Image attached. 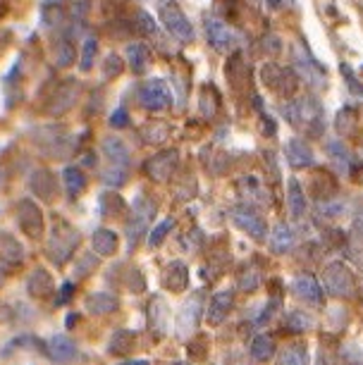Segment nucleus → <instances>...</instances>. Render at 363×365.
Wrapping results in <instances>:
<instances>
[{
	"instance_id": "obj_21",
	"label": "nucleus",
	"mask_w": 363,
	"mask_h": 365,
	"mask_svg": "<svg viewBox=\"0 0 363 365\" xmlns=\"http://www.w3.org/2000/svg\"><path fill=\"white\" fill-rule=\"evenodd\" d=\"M232 308H235V292H232V289L218 292L208 303V322L210 325H220V322L230 315Z\"/></svg>"
},
{
	"instance_id": "obj_46",
	"label": "nucleus",
	"mask_w": 363,
	"mask_h": 365,
	"mask_svg": "<svg viewBox=\"0 0 363 365\" xmlns=\"http://www.w3.org/2000/svg\"><path fill=\"white\" fill-rule=\"evenodd\" d=\"M136 29H139L141 34H153L155 31V22L150 19V15L146 10L136 12Z\"/></svg>"
},
{
	"instance_id": "obj_56",
	"label": "nucleus",
	"mask_w": 363,
	"mask_h": 365,
	"mask_svg": "<svg viewBox=\"0 0 363 365\" xmlns=\"http://www.w3.org/2000/svg\"><path fill=\"white\" fill-rule=\"evenodd\" d=\"M175 365H189V363H182V361H180V363H175Z\"/></svg>"
},
{
	"instance_id": "obj_51",
	"label": "nucleus",
	"mask_w": 363,
	"mask_h": 365,
	"mask_svg": "<svg viewBox=\"0 0 363 365\" xmlns=\"http://www.w3.org/2000/svg\"><path fill=\"white\" fill-rule=\"evenodd\" d=\"M93 265H96V258H93V256H88V258L84 256V258H81L79 263H77V274H79V277H84V274H86V272H84V267H93Z\"/></svg>"
},
{
	"instance_id": "obj_4",
	"label": "nucleus",
	"mask_w": 363,
	"mask_h": 365,
	"mask_svg": "<svg viewBox=\"0 0 363 365\" xmlns=\"http://www.w3.org/2000/svg\"><path fill=\"white\" fill-rule=\"evenodd\" d=\"M155 215V203L148 196H136V201L132 205V217L127 222V246L134 249L136 244L143 239L150 220Z\"/></svg>"
},
{
	"instance_id": "obj_36",
	"label": "nucleus",
	"mask_w": 363,
	"mask_h": 365,
	"mask_svg": "<svg viewBox=\"0 0 363 365\" xmlns=\"http://www.w3.org/2000/svg\"><path fill=\"white\" fill-rule=\"evenodd\" d=\"M96 53H98V36H96L93 31H88L84 36V46H81V60H79V67L84 72L93 67Z\"/></svg>"
},
{
	"instance_id": "obj_7",
	"label": "nucleus",
	"mask_w": 363,
	"mask_h": 365,
	"mask_svg": "<svg viewBox=\"0 0 363 365\" xmlns=\"http://www.w3.org/2000/svg\"><path fill=\"white\" fill-rule=\"evenodd\" d=\"M261 79L272 93L282 96V98H292L297 93V74H292L290 70H285V67H280L275 63H268L263 67Z\"/></svg>"
},
{
	"instance_id": "obj_26",
	"label": "nucleus",
	"mask_w": 363,
	"mask_h": 365,
	"mask_svg": "<svg viewBox=\"0 0 363 365\" xmlns=\"http://www.w3.org/2000/svg\"><path fill=\"white\" fill-rule=\"evenodd\" d=\"M84 306H86V311L91 313V315H106V313L118 311L120 301H118V296H113V294H108V292H96V294L86 296Z\"/></svg>"
},
{
	"instance_id": "obj_22",
	"label": "nucleus",
	"mask_w": 363,
	"mask_h": 365,
	"mask_svg": "<svg viewBox=\"0 0 363 365\" xmlns=\"http://www.w3.org/2000/svg\"><path fill=\"white\" fill-rule=\"evenodd\" d=\"M285 155H287V163H290V168H294V170H304V168H311V165H313V150H311V146H308L304 139L287 141Z\"/></svg>"
},
{
	"instance_id": "obj_55",
	"label": "nucleus",
	"mask_w": 363,
	"mask_h": 365,
	"mask_svg": "<svg viewBox=\"0 0 363 365\" xmlns=\"http://www.w3.org/2000/svg\"><path fill=\"white\" fill-rule=\"evenodd\" d=\"M318 365H327V361H325V356H320V358H318Z\"/></svg>"
},
{
	"instance_id": "obj_43",
	"label": "nucleus",
	"mask_w": 363,
	"mask_h": 365,
	"mask_svg": "<svg viewBox=\"0 0 363 365\" xmlns=\"http://www.w3.org/2000/svg\"><path fill=\"white\" fill-rule=\"evenodd\" d=\"M165 134H168V127H163L160 122L158 125H146L141 129V136H146V143H160L163 139H165Z\"/></svg>"
},
{
	"instance_id": "obj_37",
	"label": "nucleus",
	"mask_w": 363,
	"mask_h": 365,
	"mask_svg": "<svg viewBox=\"0 0 363 365\" xmlns=\"http://www.w3.org/2000/svg\"><path fill=\"white\" fill-rule=\"evenodd\" d=\"M316 208H318L320 217L334 220V217H339L347 212V201H342V198H327V201H318Z\"/></svg>"
},
{
	"instance_id": "obj_33",
	"label": "nucleus",
	"mask_w": 363,
	"mask_h": 365,
	"mask_svg": "<svg viewBox=\"0 0 363 365\" xmlns=\"http://www.w3.org/2000/svg\"><path fill=\"white\" fill-rule=\"evenodd\" d=\"M277 365H311L306 346L304 344H292V346L282 349L277 356Z\"/></svg>"
},
{
	"instance_id": "obj_32",
	"label": "nucleus",
	"mask_w": 363,
	"mask_h": 365,
	"mask_svg": "<svg viewBox=\"0 0 363 365\" xmlns=\"http://www.w3.org/2000/svg\"><path fill=\"white\" fill-rule=\"evenodd\" d=\"M63 182H65L67 194H70L72 198H79L81 194H84V189H86V175L79 168H65L63 170Z\"/></svg>"
},
{
	"instance_id": "obj_45",
	"label": "nucleus",
	"mask_w": 363,
	"mask_h": 365,
	"mask_svg": "<svg viewBox=\"0 0 363 365\" xmlns=\"http://www.w3.org/2000/svg\"><path fill=\"white\" fill-rule=\"evenodd\" d=\"M56 60H58L60 67L72 65V60H74V48H72V43L63 41V43L58 46V51H56Z\"/></svg>"
},
{
	"instance_id": "obj_20",
	"label": "nucleus",
	"mask_w": 363,
	"mask_h": 365,
	"mask_svg": "<svg viewBox=\"0 0 363 365\" xmlns=\"http://www.w3.org/2000/svg\"><path fill=\"white\" fill-rule=\"evenodd\" d=\"M292 294L306 303H316V306L323 303V289H320L316 277H311V274H299L292 282Z\"/></svg>"
},
{
	"instance_id": "obj_11",
	"label": "nucleus",
	"mask_w": 363,
	"mask_h": 365,
	"mask_svg": "<svg viewBox=\"0 0 363 365\" xmlns=\"http://www.w3.org/2000/svg\"><path fill=\"white\" fill-rule=\"evenodd\" d=\"M205 36H208L210 46L220 53H227L232 48L239 46V34L235 29H230L223 19H215V17L205 19Z\"/></svg>"
},
{
	"instance_id": "obj_23",
	"label": "nucleus",
	"mask_w": 363,
	"mask_h": 365,
	"mask_svg": "<svg viewBox=\"0 0 363 365\" xmlns=\"http://www.w3.org/2000/svg\"><path fill=\"white\" fill-rule=\"evenodd\" d=\"M148 325L155 332V336H165L170 327V311L168 303L160 296H153L148 303Z\"/></svg>"
},
{
	"instance_id": "obj_8",
	"label": "nucleus",
	"mask_w": 363,
	"mask_h": 365,
	"mask_svg": "<svg viewBox=\"0 0 363 365\" xmlns=\"http://www.w3.org/2000/svg\"><path fill=\"white\" fill-rule=\"evenodd\" d=\"M323 282H325L327 292L332 296H337V299H349V296L354 294V274L344 263H339V260H334V263L325 267Z\"/></svg>"
},
{
	"instance_id": "obj_18",
	"label": "nucleus",
	"mask_w": 363,
	"mask_h": 365,
	"mask_svg": "<svg viewBox=\"0 0 363 365\" xmlns=\"http://www.w3.org/2000/svg\"><path fill=\"white\" fill-rule=\"evenodd\" d=\"M163 287L168 289V292L173 294H180L184 289L189 287V267L182 263V260H173V263L165 265V270H163Z\"/></svg>"
},
{
	"instance_id": "obj_39",
	"label": "nucleus",
	"mask_w": 363,
	"mask_h": 365,
	"mask_svg": "<svg viewBox=\"0 0 363 365\" xmlns=\"http://www.w3.org/2000/svg\"><path fill=\"white\" fill-rule=\"evenodd\" d=\"M287 327L292 332H308V329H313V318L304 311H292L287 315Z\"/></svg>"
},
{
	"instance_id": "obj_14",
	"label": "nucleus",
	"mask_w": 363,
	"mask_h": 365,
	"mask_svg": "<svg viewBox=\"0 0 363 365\" xmlns=\"http://www.w3.org/2000/svg\"><path fill=\"white\" fill-rule=\"evenodd\" d=\"M29 189L31 194L41 198V201H56L58 198V179L51 170H36L29 177Z\"/></svg>"
},
{
	"instance_id": "obj_40",
	"label": "nucleus",
	"mask_w": 363,
	"mask_h": 365,
	"mask_svg": "<svg viewBox=\"0 0 363 365\" xmlns=\"http://www.w3.org/2000/svg\"><path fill=\"white\" fill-rule=\"evenodd\" d=\"M173 227H175L173 217H165L160 225H155V230L150 232V237H148V246H150V249H158V246L163 244V239H165L168 234L173 232Z\"/></svg>"
},
{
	"instance_id": "obj_54",
	"label": "nucleus",
	"mask_w": 363,
	"mask_h": 365,
	"mask_svg": "<svg viewBox=\"0 0 363 365\" xmlns=\"http://www.w3.org/2000/svg\"><path fill=\"white\" fill-rule=\"evenodd\" d=\"M120 365H148V361H127V363H120Z\"/></svg>"
},
{
	"instance_id": "obj_2",
	"label": "nucleus",
	"mask_w": 363,
	"mask_h": 365,
	"mask_svg": "<svg viewBox=\"0 0 363 365\" xmlns=\"http://www.w3.org/2000/svg\"><path fill=\"white\" fill-rule=\"evenodd\" d=\"M79 232L67 222V220L53 215V227H51V237L46 244V256L53 260L56 265H65L74 249L79 246Z\"/></svg>"
},
{
	"instance_id": "obj_6",
	"label": "nucleus",
	"mask_w": 363,
	"mask_h": 365,
	"mask_svg": "<svg viewBox=\"0 0 363 365\" xmlns=\"http://www.w3.org/2000/svg\"><path fill=\"white\" fill-rule=\"evenodd\" d=\"M17 225H19V230L34 241H39L44 237V232H46L44 212H41V208L31 198H22V201L17 203Z\"/></svg>"
},
{
	"instance_id": "obj_41",
	"label": "nucleus",
	"mask_w": 363,
	"mask_h": 365,
	"mask_svg": "<svg viewBox=\"0 0 363 365\" xmlns=\"http://www.w3.org/2000/svg\"><path fill=\"white\" fill-rule=\"evenodd\" d=\"M129 177V168H108L103 170V184H108V187H122V184L127 182Z\"/></svg>"
},
{
	"instance_id": "obj_49",
	"label": "nucleus",
	"mask_w": 363,
	"mask_h": 365,
	"mask_svg": "<svg viewBox=\"0 0 363 365\" xmlns=\"http://www.w3.org/2000/svg\"><path fill=\"white\" fill-rule=\"evenodd\" d=\"M275 306H280V301H277V299H270V301H268V306L263 308V315L256 320V325H258V327H261V325H265V322H268V318L272 315V311H275Z\"/></svg>"
},
{
	"instance_id": "obj_34",
	"label": "nucleus",
	"mask_w": 363,
	"mask_h": 365,
	"mask_svg": "<svg viewBox=\"0 0 363 365\" xmlns=\"http://www.w3.org/2000/svg\"><path fill=\"white\" fill-rule=\"evenodd\" d=\"M98 203H101V215L103 217H111V220L122 217V212L127 210L125 201H122L118 194H113V191H108V194H101Z\"/></svg>"
},
{
	"instance_id": "obj_9",
	"label": "nucleus",
	"mask_w": 363,
	"mask_h": 365,
	"mask_svg": "<svg viewBox=\"0 0 363 365\" xmlns=\"http://www.w3.org/2000/svg\"><path fill=\"white\" fill-rule=\"evenodd\" d=\"M160 22L177 41H194V36H196L194 26H191V22H189V17L173 3H168V5H163V8H160Z\"/></svg>"
},
{
	"instance_id": "obj_57",
	"label": "nucleus",
	"mask_w": 363,
	"mask_h": 365,
	"mask_svg": "<svg viewBox=\"0 0 363 365\" xmlns=\"http://www.w3.org/2000/svg\"><path fill=\"white\" fill-rule=\"evenodd\" d=\"M361 296H363V287H361Z\"/></svg>"
},
{
	"instance_id": "obj_3",
	"label": "nucleus",
	"mask_w": 363,
	"mask_h": 365,
	"mask_svg": "<svg viewBox=\"0 0 363 365\" xmlns=\"http://www.w3.org/2000/svg\"><path fill=\"white\" fill-rule=\"evenodd\" d=\"M294 70H297L299 79H304L308 86L318 88V91H323L327 86V74L323 65L316 63V58H313L306 43H301V41L294 43Z\"/></svg>"
},
{
	"instance_id": "obj_35",
	"label": "nucleus",
	"mask_w": 363,
	"mask_h": 365,
	"mask_svg": "<svg viewBox=\"0 0 363 365\" xmlns=\"http://www.w3.org/2000/svg\"><path fill=\"white\" fill-rule=\"evenodd\" d=\"M136 346V334L132 329H120V332L113 334L111 339V354L115 356H127L129 351H134Z\"/></svg>"
},
{
	"instance_id": "obj_42",
	"label": "nucleus",
	"mask_w": 363,
	"mask_h": 365,
	"mask_svg": "<svg viewBox=\"0 0 363 365\" xmlns=\"http://www.w3.org/2000/svg\"><path fill=\"white\" fill-rule=\"evenodd\" d=\"M122 70H125V60H122L120 55H108V60L103 63V77L115 79V77H120Z\"/></svg>"
},
{
	"instance_id": "obj_12",
	"label": "nucleus",
	"mask_w": 363,
	"mask_h": 365,
	"mask_svg": "<svg viewBox=\"0 0 363 365\" xmlns=\"http://www.w3.org/2000/svg\"><path fill=\"white\" fill-rule=\"evenodd\" d=\"M201 308H203L201 292L191 294L189 299L182 303V311L177 315V334H180L182 339H187V336L196 329L198 320H201Z\"/></svg>"
},
{
	"instance_id": "obj_28",
	"label": "nucleus",
	"mask_w": 363,
	"mask_h": 365,
	"mask_svg": "<svg viewBox=\"0 0 363 365\" xmlns=\"http://www.w3.org/2000/svg\"><path fill=\"white\" fill-rule=\"evenodd\" d=\"M91 246L98 256H113L120 246V239H118V234L113 230H108V227H98L91 237Z\"/></svg>"
},
{
	"instance_id": "obj_38",
	"label": "nucleus",
	"mask_w": 363,
	"mask_h": 365,
	"mask_svg": "<svg viewBox=\"0 0 363 365\" xmlns=\"http://www.w3.org/2000/svg\"><path fill=\"white\" fill-rule=\"evenodd\" d=\"M261 282V270H258L253 263H246L242 270H239V289L242 292H253Z\"/></svg>"
},
{
	"instance_id": "obj_13",
	"label": "nucleus",
	"mask_w": 363,
	"mask_h": 365,
	"mask_svg": "<svg viewBox=\"0 0 363 365\" xmlns=\"http://www.w3.org/2000/svg\"><path fill=\"white\" fill-rule=\"evenodd\" d=\"M232 222L258 241L265 239V234H268V225H265L263 215H258V210L246 208V205H237V208L232 210Z\"/></svg>"
},
{
	"instance_id": "obj_27",
	"label": "nucleus",
	"mask_w": 363,
	"mask_h": 365,
	"mask_svg": "<svg viewBox=\"0 0 363 365\" xmlns=\"http://www.w3.org/2000/svg\"><path fill=\"white\" fill-rule=\"evenodd\" d=\"M325 150H327V155H330L334 170H337L339 175H349V172H352L354 158H352V153H349V148L344 146V143L337 141V139H332V141H327Z\"/></svg>"
},
{
	"instance_id": "obj_16",
	"label": "nucleus",
	"mask_w": 363,
	"mask_h": 365,
	"mask_svg": "<svg viewBox=\"0 0 363 365\" xmlns=\"http://www.w3.org/2000/svg\"><path fill=\"white\" fill-rule=\"evenodd\" d=\"M103 155L108 160V168H129V163H132V150L118 136L103 139Z\"/></svg>"
},
{
	"instance_id": "obj_47",
	"label": "nucleus",
	"mask_w": 363,
	"mask_h": 365,
	"mask_svg": "<svg viewBox=\"0 0 363 365\" xmlns=\"http://www.w3.org/2000/svg\"><path fill=\"white\" fill-rule=\"evenodd\" d=\"M111 125L115 129H120V127H127L129 125V115H127V110L125 108H118L115 113L111 115Z\"/></svg>"
},
{
	"instance_id": "obj_25",
	"label": "nucleus",
	"mask_w": 363,
	"mask_h": 365,
	"mask_svg": "<svg viewBox=\"0 0 363 365\" xmlns=\"http://www.w3.org/2000/svg\"><path fill=\"white\" fill-rule=\"evenodd\" d=\"M287 212L292 220L306 217V196L297 179H290V184H287Z\"/></svg>"
},
{
	"instance_id": "obj_17",
	"label": "nucleus",
	"mask_w": 363,
	"mask_h": 365,
	"mask_svg": "<svg viewBox=\"0 0 363 365\" xmlns=\"http://www.w3.org/2000/svg\"><path fill=\"white\" fill-rule=\"evenodd\" d=\"M26 294L39 301L53 296L56 294V279H53V274L48 272L46 267H36V270L29 274V279H26Z\"/></svg>"
},
{
	"instance_id": "obj_1",
	"label": "nucleus",
	"mask_w": 363,
	"mask_h": 365,
	"mask_svg": "<svg viewBox=\"0 0 363 365\" xmlns=\"http://www.w3.org/2000/svg\"><path fill=\"white\" fill-rule=\"evenodd\" d=\"M282 113L287 117V122L304 134H320L325 127L323 106H320L316 98H311V96H304V98L287 103L282 108Z\"/></svg>"
},
{
	"instance_id": "obj_48",
	"label": "nucleus",
	"mask_w": 363,
	"mask_h": 365,
	"mask_svg": "<svg viewBox=\"0 0 363 365\" xmlns=\"http://www.w3.org/2000/svg\"><path fill=\"white\" fill-rule=\"evenodd\" d=\"M342 72H344V77H347V86H349V91L356 93V96H363V86L359 84V81L354 79V74L349 72V67H347V65H342Z\"/></svg>"
},
{
	"instance_id": "obj_44",
	"label": "nucleus",
	"mask_w": 363,
	"mask_h": 365,
	"mask_svg": "<svg viewBox=\"0 0 363 365\" xmlns=\"http://www.w3.org/2000/svg\"><path fill=\"white\" fill-rule=\"evenodd\" d=\"M352 241L359 249H363V208L354 212V222H352Z\"/></svg>"
},
{
	"instance_id": "obj_50",
	"label": "nucleus",
	"mask_w": 363,
	"mask_h": 365,
	"mask_svg": "<svg viewBox=\"0 0 363 365\" xmlns=\"http://www.w3.org/2000/svg\"><path fill=\"white\" fill-rule=\"evenodd\" d=\"M74 296V284L72 282H65L63 284V289H60V299H58V303H65V301H70Z\"/></svg>"
},
{
	"instance_id": "obj_29",
	"label": "nucleus",
	"mask_w": 363,
	"mask_h": 365,
	"mask_svg": "<svg viewBox=\"0 0 363 365\" xmlns=\"http://www.w3.org/2000/svg\"><path fill=\"white\" fill-rule=\"evenodd\" d=\"M77 91H79V86L74 84V81H70V84H63V86H60V91L56 93V98H53L51 106H48V113H51V115H63V113H67V110L74 106Z\"/></svg>"
},
{
	"instance_id": "obj_24",
	"label": "nucleus",
	"mask_w": 363,
	"mask_h": 365,
	"mask_svg": "<svg viewBox=\"0 0 363 365\" xmlns=\"http://www.w3.org/2000/svg\"><path fill=\"white\" fill-rule=\"evenodd\" d=\"M268 244H270L272 253H287L294 249V244H297V234H294V230L287 222H277L272 227Z\"/></svg>"
},
{
	"instance_id": "obj_52",
	"label": "nucleus",
	"mask_w": 363,
	"mask_h": 365,
	"mask_svg": "<svg viewBox=\"0 0 363 365\" xmlns=\"http://www.w3.org/2000/svg\"><path fill=\"white\" fill-rule=\"evenodd\" d=\"M10 315H12V308L8 306V303H0V325H3V322H8Z\"/></svg>"
},
{
	"instance_id": "obj_31",
	"label": "nucleus",
	"mask_w": 363,
	"mask_h": 365,
	"mask_svg": "<svg viewBox=\"0 0 363 365\" xmlns=\"http://www.w3.org/2000/svg\"><path fill=\"white\" fill-rule=\"evenodd\" d=\"M249 354L256 363H268L275 356V341L268 334H256L249 344Z\"/></svg>"
},
{
	"instance_id": "obj_15",
	"label": "nucleus",
	"mask_w": 363,
	"mask_h": 365,
	"mask_svg": "<svg viewBox=\"0 0 363 365\" xmlns=\"http://www.w3.org/2000/svg\"><path fill=\"white\" fill-rule=\"evenodd\" d=\"M46 356L53 363H72L77 358V344H74L67 334H56L46 341Z\"/></svg>"
},
{
	"instance_id": "obj_10",
	"label": "nucleus",
	"mask_w": 363,
	"mask_h": 365,
	"mask_svg": "<svg viewBox=\"0 0 363 365\" xmlns=\"http://www.w3.org/2000/svg\"><path fill=\"white\" fill-rule=\"evenodd\" d=\"M177 163H180V153L177 150H160V153L150 155L143 163V172L153 182H168L173 177V172L177 170Z\"/></svg>"
},
{
	"instance_id": "obj_53",
	"label": "nucleus",
	"mask_w": 363,
	"mask_h": 365,
	"mask_svg": "<svg viewBox=\"0 0 363 365\" xmlns=\"http://www.w3.org/2000/svg\"><path fill=\"white\" fill-rule=\"evenodd\" d=\"M282 3H285V0H268V8L277 10V8H282Z\"/></svg>"
},
{
	"instance_id": "obj_30",
	"label": "nucleus",
	"mask_w": 363,
	"mask_h": 365,
	"mask_svg": "<svg viewBox=\"0 0 363 365\" xmlns=\"http://www.w3.org/2000/svg\"><path fill=\"white\" fill-rule=\"evenodd\" d=\"M127 65L134 74H143L150 65V51L146 43H129L127 46Z\"/></svg>"
},
{
	"instance_id": "obj_5",
	"label": "nucleus",
	"mask_w": 363,
	"mask_h": 365,
	"mask_svg": "<svg viewBox=\"0 0 363 365\" xmlns=\"http://www.w3.org/2000/svg\"><path fill=\"white\" fill-rule=\"evenodd\" d=\"M139 103H141V108L150 110V113H163V110H168L173 106V91H170V84L160 77L148 79L146 84H141V88H139Z\"/></svg>"
},
{
	"instance_id": "obj_19",
	"label": "nucleus",
	"mask_w": 363,
	"mask_h": 365,
	"mask_svg": "<svg viewBox=\"0 0 363 365\" xmlns=\"http://www.w3.org/2000/svg\"><path fill=\"white\" fill-rule=\"evenodd\" d=\"M24 260V246L15 234L0 230V263L15 267Z\"/></svg>"
}]
</instances>
